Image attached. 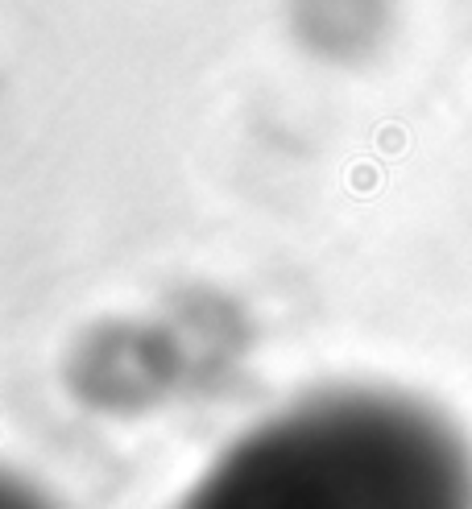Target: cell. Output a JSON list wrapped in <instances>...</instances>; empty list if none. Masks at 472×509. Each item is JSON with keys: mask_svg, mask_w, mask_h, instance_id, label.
I'll use <instances>...</instances> for the list:
<instances>
[{"mask_svg": "<svg viewBox=\"0 0 472 509\" xmlns=\"http://www.w3.org/2000/svg\"><path fill=\"white\" fill-rule=\"evenodd\" d=\"M174 509H472V447L406 393H315L224 447Z\"/></svg>", "mask_w": 472, "mask_h": 509, "instance_id": "cell-1", "label": "cell"}, {"mask_svg": "<svg viewBox=\"0 0 472 509\" xmlns=\"http://www.w3.org/2000/svg\"><path fill=\"white\" fill-rule=\"evenodd\" d=\"M5 509H46L37 497H29V493H9V501H5Z\"/></svg>", "mask_w": 472, "mask_h": 509, "instance_id": "cell-2", "label": "cell"}]
</instances>
